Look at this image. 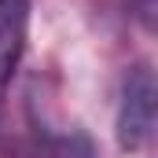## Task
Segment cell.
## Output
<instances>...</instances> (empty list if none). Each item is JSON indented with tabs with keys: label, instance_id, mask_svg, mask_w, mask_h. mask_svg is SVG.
<instances>
[{
	"label": "cell",
	"instance_id": "cell-1",
	"mask_svg": "<svg viewBox=\"0 0 158 158\" xmlns=\"http://www.w3.org/2000/svg\"><path fill=\"white\" fill-rule=\"evenodd\" d=\"M155 74L151 66L129 70L125 88H121V107H118V143L125 151H140L155 129Z\"/></svg>",
	"mask_w": 158,
	"mask_h": 158
},
{
	"label": "cell",
	"instance_id": "cell-2",
	"mask_svg": "<svg viewBox=\"0 0 158 158\" xmlns=\"http://www.w3.org/2000/svg\"><path fill=\"white\" fill-rule=\"evenodd\" d=\"M30 26V0H0V92L15 74Z\"/></svg>",
	"mask_w": 158,
	"mask_h": 158
}]
</instances>
